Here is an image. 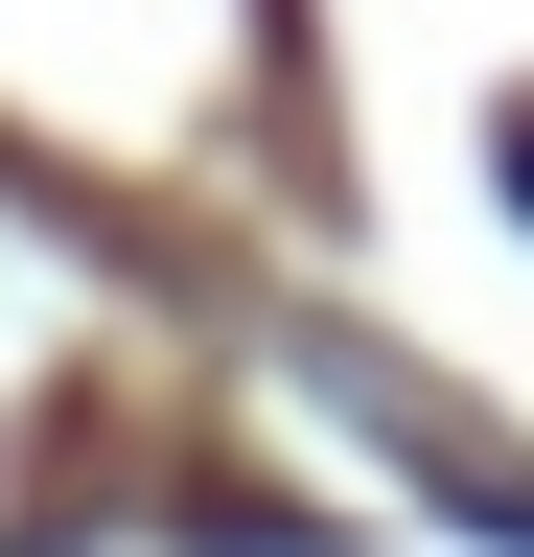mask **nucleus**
Segmentation results:
<instances>
[{
	"label": "nucleus",
	"instance_id": "f257e3e1",
	"mask_svg": "<svg viewBox=\"0 0 534 557\" xmlns=\"http://www.w3.org/2000/svg\"><path fill=\"white\" fill-rule=\"evenodd\" d=\"M511 209H534V116H511Z\"/></svg>",
	"mask_w": 534,
	"mask_h": 557
},
{
	"label": "nucleus",
	"instance_id": "f03ea898",
	"mask_svg": "<svg viewBox=\"0 0 534 557\" xmlns=\"http://www.w3.org/2000/svg\"><path fill=\"white\" fill-rule=\"evenodd\" d=\"M47 557H94V534H47Z\"/></svg>",
	"mask_w": 534,
	"mask_h": 557
}]
</instances>
